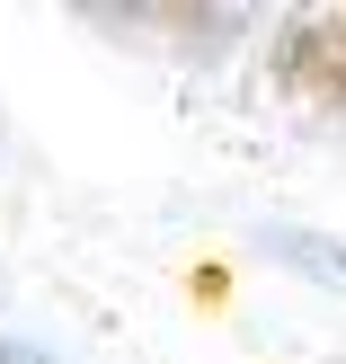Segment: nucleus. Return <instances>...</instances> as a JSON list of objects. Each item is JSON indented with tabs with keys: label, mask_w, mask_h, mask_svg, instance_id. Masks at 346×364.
<instances>
[{
	"label": "nucleus",
	"mask_w": 346,
	"mask_h": 364,
	"mask_svg": "<svg viewBox=\"0 0 346 364\" xmlns=\"http://www.w3.org/2000/svg\"><path fill=\"white\" fill-rule=\"evenodd\" d=\"M276 80L320 98V107H346V9L293 18V36L276 45Z\"/></svg>",
	"instance_id": "f257e3e1"
},
{
	"label": "nucleus",
	"mask_w": 346,
	"mask_h": 364,
	"mask_svg": "<svg viewBox=\"0 0 346 364\" xmlns=\"http://www.w3.org/2000/svg\"><path fill=\"white\" fill-rule=\"evenodd\" d=\"M258 258L293 267L302 284H320V294L346 302V231H311V223H266L258 231Z\"/></svg>",
	"instance_id": "f03ea898"
},
{
	"label": "nucleus",
	"mask_w": 346,
	"mask_h": 364,
	"mask_svg": "<svg viewBox=\"0 0 346 364\" xmlns=\"http://www.w3.org/2000/svg\"><path fill=\"white\" fill-rule=\"evenodd\" d=\"M0 364H53L45 347H27V338H0Z\"/></svg>",
	"instance_id": "7ed1b4c3"
}]
</instances>
